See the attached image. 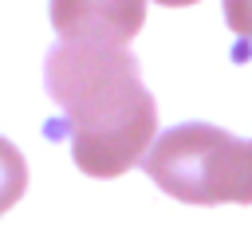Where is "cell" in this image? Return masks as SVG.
I'll use <instances>...</instances> for the list:
<instances>
[{"mask_svg":"<svg viewBox=\"0 0 252 232\" xmlns=\"http://www.w3.org/2000/svg\"><path fill=\"white\" fill-rule=\"evenodd\" d=\"M224 20H228V28H232V35L240 39V59L248 55V47H252V0H224Z\"/></svg>","mask_w":252,"mask_h":232,"instance_id":"obj_5","label":"cell"},{"mask_svg":"<svg viewBox=\"0 0 252 232\" xmlns=\"http://www.w3.org/2000/svg\"><path fill=\"white\" fill-rule=\"evenodd\" d=\"M146 24V0H51V28L63 43L126 47Z\"/></svg>","mask_w":252,"mask_h":232,"instance_id":"obj_3","label":"cell"},{"mask_svg":"<svg viewBox=\"0 0 252 232\" xmlns=\"http://www.w3.org/2000/svg\"><path fill=\"white\" fill-rule=\"evenodd\" d=\"M24 189H28V165H24V153H20L8 138H0V216L24 197Z\"/></svg>","mask_w":252,"mask_h":232,"instance_id":"obj_4","label":"cell"},{"mask_svg":"<svg viewBox=\"0 0 252 232\" xmlns=\"http://www.w3.org/2000/svg\"><path fill=\"white\" fill-rule=\"evenodd\" d=\"M146 173L185 204H252V138L209 122L173 126L146 153Z\"/></svg>","mask_w":252,"mask_h":232,"instance_id":"obj_2","label":"cell"},{"mask_svg":"<svg viewBox=\"0 0 252 232\" xmlns=\"http://www.w3.org/2000/svg\"><path fill=\"white\" fill-rule=\"evenodd\" d=\"M43 83L63 110L47 122V134L71 142L87 177H122L142 161L158 130V106L126 47L59 43L47 51Z\"/></svg>","mask_w":252,"mask_h":232,"instance_id":"obj_1","label":"cell"},{"mask_svg":"<svg viewBox=\"0 0 252 232\" xmlns=\"http://www.w3.org/2000/svg\"><path fill=\"white\" fill-rule=\"evenodd\" d=\"M158 4H165V8H185V4H197V0H158Z\"/></svg>","mask_w":252,"mask_h":232,"instance_id":"obj_6","label":"cell"}]
</instances>
